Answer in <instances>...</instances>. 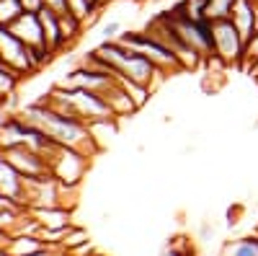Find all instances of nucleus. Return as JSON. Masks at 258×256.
Segmentation results:
<instances>
[{"mask_svg":"<svg viewBox=\"0 0 258 256\" xmlns=\"http://www.w3.org/2000/svg\"><path fill=\"white\" fill-rule=\"evenodd\" d=\"M119 41L126 47V49H132L137 55H142L145 60H150L153 65L163 73V75H176V73H183L181 70V62L178 57L170 52L163 41L158 36H153L147 29L145 31H121L119 34Z\"/></svg>","mask_w":258,"mask_h":256,"instance_id":"obj_3","label":"nucleus"},{"mask_svg":"<svg viewBox=\"0 0 258 256\" xmlns=\"http://www.w3.org/2000/svg\"><path fill=\"white\" fill-rule=\"evenodd\" d=\"M24 44H29L31 49H34V55L39 57V62L44 65V62L49 60V49H47V41H44V31H41V21H39V13H29V11H24L21 13L13 24L8 26Z\"/></svg>","mask_w":258,"mask_h":256,"instance_id":"obj_8","label":"nucleus"},{"mask_svg":"<svg viewBox=\"0 0 258 256\" xmlns=\"http://www.w3.org/2000/svg\"><path fill=\"white\" fill-rule=\"evenodd\" d=\"M91 256H103V253H98V251H93V253H91Z\"/></svg>","mask_w":258,"mask_h":256,"instance_id":"obj_26","label":"nucleus"},{"mask_svg":"<svg viewBox=\"0 0 258 256\" xmlns=\"http://www.w3.org/2000/svg\"><path fill=\"white\" fill-rule=\"evenodd\" d=\"M24 13V6H21V0H0V26H11L13 21Z\"/></svg>","mask_w":258,"mask_h":256,"instance_id":"obj_17","label":"nucleus"},{"mask_svg":"<svg viewBox=\"0 0 258 256\" xmlns=\"http://www.w3.org/2000/svg\"><path fill=\"white\" fill-rule=\"evenodd\" d=\"M44 8H49L57 16H62V13H68V0H44Z\"/></svg>","mask_w":258,"mask_h":256,"instance_id":"obj_21","label":"nucleus"},{"mask_svg":"<svg viewBox=\"0 0 258 256\" xmlns=\"http://www.w3.org/2000/svg\"><path fill=\"white\" fill-rule=\"evenodd\" d=\"M212 44H214L212 57H217L225 68H238L240 70L245 39L240 36V31L235 29V24L230 18L214 21V24H212Z\"/></svg>","mask_w":258,"mask_h":256,"instance_id":"obj_5","label":"nucleus"},{"mask_svg":"<svg viewBox=\"0 0 258 256\" xmlns=\"http://www.w3.org/2000/svg\"><path fill=\"white\" fill-rule=\"evenodd\" d=\"M147 31L153 34V36H158L163 44L173 52L176 57H178V62H181V70L183 73H188V70H197V68H202L204 65V57L197 52V49H191L186 41L178 36V31L173 29V24H170V16H168V11H163V13H158L153 21L147 24Z\"/></svg>","mask_w":258,"mask_h":256,"instance_id":"obj_4","label":"nucleus"},{"mask_svg":"<svg viewBox=\"0 0 258 256\" xmlns=\"http://www.w3.org/2000/svg\"><path fill=\"white\" fill-rule=\"evenodd\" d=\"M68 11H70L73 16H78L80 21H85V18L96 11V6L91 3V0H68Z\"/></svg>","mask_w":258,"mask_h":256,"instance_id":"obj_19","label":"nucleus"},{"mask_svg":"<svg viewBox=\"0 0 258 256\" xmlns=\"http://www.w3.org/2000/svg\"><path fill=\"white\" fill-rule=\"evenodd\" d=\"M173 13L183 16V18H191V21H202L207 18V0H181V3H176L173 8H170Z\"/></svg>","mask_w":258,"mask_h":256,"instance_id":"obj_14","label":"nucleus"},{"mask_svg":"<svg viewBox=\"0 0 258 256\" xmlns=\"http://www.w3.org/2000/svg\"><path fill=\"white\" fill-rule=\"evenodd\" d=\"M106 101H109V106H111V112H114V117L116 119H124V117H135L140 109H137V104L132 101V96L126 93V88L121 85V80L114 85V88L103 96Z\"/></svg>","mask_w":258,"mask_h":256,"instance_id":"obj_11","label":"nucleus"},{"mask_svg":"<svg viewBox=\"0 0 258 256\" xmlns=\"http://www.w3.org/2000/svg\"><path fill=\"white\" fill-rule=\"evenodd\" d=\"M248 73H250V75H253V78H255V80H258V62H255V65H253V68H250V70H248Z\"/></svg>","mask_w":258,"mask_h":256,"instance_id":"obj_23","label":"nucleus"},{"mask_svg":"<svg viewBox=\"0 0 258 256\" xmlns=\"http://www.w3.org/2000/svg\"><path fill=\"white\" fill-rule=\"evenodd\" d=\"M93 52L106 62V68H109L119 80H132V83L147 85L150 91H155V85L163 78H168L150 60H145L142 55H137L132 49H126L119 39H103Z\"/></svg>","mask_w":258,"mask_h":256,"instance_id":"obj_2","label":"nucleus"},{"mask_svg":"<svg viewBox=\"0 0 258 256\" xmlns=\"http://www.w3.org/2000/svg\"><path fill=\"white\" fill-rule=\"evenodd\" d=\"M170 256H186V253H173V251H170Z\"/></svg>","mask_w":258,"mask_h":256,"instance_id":"obj_25","label":"nucleus"},{"mask_svg":"<svg viewBox=\"0 0 258 256\" xmlns=\"http://www.w3.org/2000/svg\"><path fill=\"white\" fill-rule=\"evenodd\" d=\"M121 31H124V29H121V21H116V18L106 21V24L101 26V36H103V39H119Z\"/></svg>","mask_w":258,"mask_h":256,"instance_id":"obj_20","label":"nucleus"},{"mask_svg":"<svg viewBox=\"0 0 258 256\" xmlns=\"http://www.w3.org/2000/svg\"><path fill=\"white\" fill-rule=\"evenodd\" d=\"M59 26H62V36H64V41H68V47L73 44V41L83 34V29H85L83 21H80L78 16H73L70 11L59 16Z\"/></svg>","mask_w":258,"mask_h":256,"instance_id":"obj_15","label":"nucleus"},{"mask_svg":"<svg viewBox=\"0 0 258 256\" xmlns=\"http://www.w3.org/2000/svg\"><path fill=\"white\" fill-rule=\"evenodd\" d=\"M39 21H41V31H44V41H47V49L52 55H57L59 49L68 47V41L62 36V26H59V16L49 8H41L39 11Z\"/></svg>","mask_w":258,"mask_h":256,"instance_id":"obj_10","label":"nucleus"},{"mask_svg":"<svg viewBox=\"0 0 258 256\" xmlns=\"http://www.w3.org/2000/svg\"><path fill=\"white\" fill-rule=\"evenodd\" d=\"M0 62L18 75H26V73H34L36 68H41V62L34 55V49L29 44H24V41L6 26H0Z\"/></svg>","mask_w":258,"mask_h":256,"instance_id":"obj_6","label":"nucleus"},{"mask_svg":"<svg viewBox=\"0 0 258 256\" xmlns=\"http://www.w3.org/2000/svg\"><path fill=\"white\" fill-rule=\"evenodd\" d=\"M258 62V31L245 41V49H243V65H240V70L243 73H248L253 65Z\"/></svg>","mask_w":258,"mask_h":256,"instance_id":"obj_18","label":"nucleus"},{"mask_svg":"<svg viewBox=\"0 0 258 256\" xmlns=\"http://www.w3.org/2000/svg\"><path fill=\"white\" fill-rule=\"evenodd\" d=\"M91 3H93L96 8H103V3H106V0H91Z\"/></svg>","mask_w":258,"mask_h":256,"instance_id":"obj_24","label":"nucleus"},{"mask_svg":"<svg viewBox=\"0 0 258 256\" xmlns=\"http://www.w3.org/2000/svg\"><path fill=\"white\" fill-rule=\"evenodd\" d=\"M49 248L47 241H41V236H18V238H11L6 243V248H0L3 256H29V253H39Z\"/></svg>","mask_w":258,"mask_h":256,"instance_id":"obj_12","label":"nucleus"},{"mask_svg":"<svg viewBox=\"0 0 258 256\" xmlns=\"http://www.w3.org/2000/svg\"><path fill=\"white\" fill-rule=\"evenodd\" d=\"M230 21L240 31V36L248 41L258 31V0H235Z\"/></svg>","mask_w":258,"mask_h":256,"instance_id":"obj_9","label":"nucleus"},{"mask_svg":"<svg viewBox=\"0 0 258 256\" xmlns=\"http://www.w3.org/2000/svg\"><path fill=\"white\" fill-rule=\"evenodd\" d=\"M168 16H170L173 29L178 31V36L186 41L191 49H197L204 60L212 57V52H214V44H212V24H209L207 18L191 21V18H183V16L173 13V11H168Z\"/></svg>","mask_w":258,"mask_h":256,"instance_id":"obj_7","label":"nucleus"},{"mask_svg":"<svg viewBox=\"0 0 258 256\" xmlns=\"http://www.w3.org/2000/svg\"><path fill=\"white\" fill-rule=\"evenodd\" d=\"M255 233H258V228H255Z\"/></svg>","mask_w":258,"mask_h":256,"instance_id":"obj_27","label":"nucleus"},{"mask_svg":"<svg viewBox=\"0 0 258 256\" xmlns=\"http://www.w3.org/2000/svg\"><path fill=\"white\" fill-rule=\"evenodd\" d=\"M21 6H24V11H29V13H39L41 8H44V0H21Z\"/></svg>","mask_w":258,"mask_h":256,"instance_id":"obj_22","label":"nucleus"},{"mask_svg":"<svg viewBox=\"0 0 258 256\" xmlns=\"http://www.w3.org/2000/svg\"><path fill=\"white\" fill-rule=\"evenodd\" d=\"M24 119L31 122L34 127H39L52 142L73 147V150H80L88 158H93L101 150V145L96 142L88 124H85L83 119H78V117H73V114H64V112L54 109V106H49L47 101L29 106V109L24 112Z\"/></svg>","mask_w":258,"mask_h":256,"instance_id":"obj_1","label":"nucleus"},{"mask_svg":"<svg viewBox=\"0 0 258 256\" xmlns=\"http://www.w3.org/2000/svg\"><path fill=\"white\" fill-rule=\"evenodd\" d=\"M232 6L235 0H207V21L214 24V21H225L232 16Z\"/></svg>","mask_w":258,"mask_h":256,"instance_id":"obj_16","label":"nucleus"},{"mask_svg":"<svg viewBox=\"0 0 258 256\" xmlns=\"http://www.w3.org/2000/svg\"><path fill=\"white\" fill-rule=\"evenodd\" d=\"M220 256H258V233L245 238H235L227 241L220 251Z\"/></svg>","mask_w":258,"mask_h":256,"instance_id":"obj_13","label":"nucleus"}]
</instances>
